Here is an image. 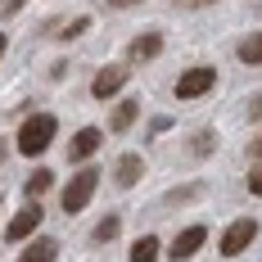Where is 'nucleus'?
<instances>
[{
  "label": "nucleus",
  "mask_w": 262,
  "mask_h": 262,
  "mask_svg": "<svg viewBox=\"0 0 262 262\" xmlns=\"http://www.w3.org/2000/svg\"><path fill=\"white\" fill-rule=\"evenodd\" d=\"M158 253H163L158 235H140L136 244H131V262H158Z\"/></svg>",
  "instance_id": "13"
},
{
  "label": "nucleus",
  "mask_w": 262,
  "mask_h": 262,
  "mask_svg": "<svg viewBox=\"0 0 262 262\" xmlns=\"http://www.w3.org/2000/svg\"><path fill=\"white\" fill-rule=\"evenodd\" d=\"M54 131H59V122H54L50 113H32V118H23V131H18V154H27V158L46 154V149H50V140H54Z\"/></svg>",
  "instance_id": "1"
},
{
  "label": "nucleus",
  "mask_w": 262,
  "mask_h": 262,
  "mask_svg": "<svg viewBox=\"0 0 262 262\" xmlns=\"http://www.w3.org/2000/svg\"><path fill=\"white\" fill-rule=\"evenodd\" d=\"M54 185V172H36V177H32V181H27V194H32V199H36V194H46V190H50Z\"/></svg>",
  "instance_id": "17"
},
{
  "label": "nucleus",
  "mask_w": 262,
  "mask_h": 262,
  "mask_svg": "<svg viewBox=\"0 0 262 262\" xmlns=\"http://www.w3.org/2000/svg\"><path fill=\"white\" fill-rule=\"evenodd\" d=\"M54 258H59V244H54V239H36V244L23 249L18 262H54Z\"/></svg>",
  "instance_id": "14"
},
{
  "label": "nucleus",
  "mask_w": 262,
  "mask_h": 262,
  "mask_svg": "<svg viewBox=\"0 0 262 262\" xmlns=\"http://www.w3.org/2000/svg\"><path fill=\"white\" fill-rule=\"evenodd\" d=\"M23 5H27V0H0V18H9V14H18Z\"/></svg>",
  "instance_id": "21"
},
{
  "label": "nucleus",
  "mask_w": 262,
  "mask_h": 262,
  "mask_svg": "<svg viewBox=\"0 0 262 262\" xmlns=\"http://www.w3.org/2000/svg\"><path fill=\"white\" fill-rule=\"evenodd\" d=\"M100 145H104V131H95V127H81L73 140H68V158L73 163H86L91 154H100Z\"/></svg>",
  "instance_id": "7"
},
{
  "label": "nucleus",
  "mask_w": 262,
  "mask_h": 262,
  "mask_svg": "<svg viewBox=\"0 0 262 262\" xmlns=\"http://www.w3.org/2000/svg\"><path fill=\"white\" fill-rule=\"evenodd\" d=\"M36 226H41V208H36V204H23V208L14 212V222H9L5 239H14V244H18V239H27Z\"/></svg>",
  "instance_id": "8"
},
{
  "label": "nucleus",
  "mask_w": 262,
  "mask_h": 262,
  "mask_svg": "<svg viewBox=\"0 0 262 262\" xmlns=\"http://www.w3.org/2000/svg\"><path fill=\"white\" fill-rule=\"evenodd\" d=\"M158 54H163V32H145V36H136L127 46L131 63H145V59H158Z\"/></svg>",
  "instance_id": "9"
},
{
  "label": "nucleus",
  "mask_w": 262,
  "mask_h": 262,
  "mask_svg": "<svg viewBox=\"0 0 262 262\" xmlns=\"http://www.w3.org/2000/svg\"><path fill=\"white\" fill-rule=\"evenodd\" d=\"M131 5H140V0H108V9H131Z\"/></svg>",
  "instance_id": "25"
},
{
  "label": "nucleus",
  "mask_w": 262,
  "mask_h": 262,
  "mask_svg": "<svg viewBox=\"0 0 262 262\" xmlns=\"http://www.w3.org/2000/svg\"><path fill=\"white\" fill-rule=\"evenodd\" d=\"M86 27H91V18H73V23L63 27V41H73V36H81Z\"/></svg>",
  "instance_id": "19"
},
{
  "label": "nucleus",
  "mask_w": 262,
  "mask_h": 262,
  "mask_svg": "<svg viewBox=\"0 0 262 262\" xmlns=\"http://www.w3.org/2000/svg\"><path fill=\"white\" fill-rule=\"evenodd\" d=\"M249 158H258V163H262V131L249 140Z\"/></svg>",
  "instance_id": "23"
},
{
  "label": "nucleus",
  "mask_w": 262,
  "mask_h": 262,
  "mask_svg": "<svg viewBox=\"0 0 262 262\" xmlns=\"http://www.w3.org/2000/svg\"><path fill=\"white\" fill-rule=\"evenodd\" d=\"M204 239H208V226H185L181 235L167 244V258L181 262V258H190V253H199V249H204Z\"/></svg>",
  "instance_id": "6"
},
{
  "label": "nucleus",
  "mask_w": 262,
  "mask_h": 262,
  "mask_svg": "<svg viewBox=\"0 0 262 262\" xmlns=\"http://www.w3.org/2000/svg\"><path fill=\"white\" fill-rule=\"evenodd\" d=\"M5 46H9V41H5V32H0V54H5Z\"/></svg>",
  "instance_id": "26"
},
{
  "label": "nucleus",
  "mask_w": 262,
  "mask_h": 262,
  "mask_svg": "<svg viewBox=\"0 0 262 262\" xmlns=\"http://www.w3.org/2000/svg\"><path fill=\"white\" fill-rule=\"evenodd\" d=\"M136 118H140V104L127 95L122 104L113 108V118H108V131H131V127H136Z\"/></svg>",
  "instance_id": "11"
},
{
  "label": "nucleus",
  "mask_w": 262,
  "mask_h": 262,
  "mask_svg": "<svg viewBox=\"0 0 262 262\" xmlns=\"http://www.w3.org/2000/svg\"><path fill=\"white\" fill-rule=\"evenodd\" d=\"M244 185H249V194H262V163L249 172V181H244Z\"/></svg>",
  "instance_id": "20"
},
{
  "label": "nucleus",
  "mask_w": 262,
  "mask_h": 262,
  "mask_svg": "<svg viewBox=\"0 0 262 262\" xmlns=\"http://www.w3.org/2000/svg\"><path fill=\"white\" fill-rule=\"evenodd\" d=\"M0 163H5V140H0Z\"/></svg>",
  "instance_id": "27"
},
{
  "label": "nucleus",
  "mask_w": 262,
  "mask_h": 262,
  "mask_svg": "<svg viewBox=\"0 0 262 262\" xmlns=\"http://www.w3.org/2000/svg\"><path fill=\"white\" fill-rule=\"evenodd\" d=\"M239 63H249V68H262V32H249L244 41L235 46Z\"/></svg>",
  "instance_id": "12"
},
{
  "label": "nucleus",
  "mask_w": 262,
  "mask_h": 262,
  "mask_svg": "<svg viewBox=\"0 0 262 262\" xmlns=\"http://www.w3.org/2000/svg\"><path fill=\"white\" fill-rule=\"evenodd\" d=\"M100 190V167H81L73 181L63 185V212H81Z\"/></svg>",
  "instance_id": "3"
},
{
  "label": "nucleus",
  "mask_w": 262,
  "mask_h": 262,
  "mask_svg": "<svg viewBox=\"0 0 262 262\" xmlns=\"http://www.w3.org/2000/svg\"><path fill=\"white\" fill-rule=\"evenodd\" d=\"M212 86H217V68H208V63H194V68H185L181 77H177L172 95H177V100H204Z\"/></svg>",
  "instance_id": "2"
},
{
  "label": "nucleus",
  "mask_w": 262,
  "mask_h": 262,
  "mask_svg": "<svg viewBox=\"0 0 262 262\" xmlns=\"http://www.w3.org/2000/svg\"><path fill=\"white\" fill-rule=\"evenodd\" d=\"M199 194H204V185L194 181V185H181V190H172V194H167V204H185V199H199Z\"/></svg>",
  "instance_id": "18"
},
{
  "label": "nucleus",
  "mask_w": 262,
  "mask_h": 262,
  "mask_svg": "<svg viewBox=\"0 0 262 262\" xmlns=\"http://www.w3.org/2000/svg\"><path fill=\"white\" fill-rule=\"evenodd\" d=\"M0 204H5V199H0Z\"/></svg>",
  "instance_id": "28"
},
{
  "label": "nucleus",
  "mask_w": 262,
  "mask_h": 262,
  "mask_svg": "<svg viewBox=\"0 0 262 262\" xmlns=\"http://www.w3.org/2000/svg\"><path fill=\"white\" fill-rule=\"evenodd\" d=\"M181 9H199V5H217V0H177Z\"/></svg>",
  "instance_id": "24"
},
{
  "label": "nucleus",
  "mask_w": 262,
  "mask_h": 262,
  "mask_svg": "<svg viewBox=\"0 0 262 262\" xmlns=\"http://www.w3.org/2000/svg\"><path fill=\"white\" fill-rule=\"evenodd\" d=\"M127 77H131V63H108V68H100V73H95L91 95H95V100H108V95H118V91L127 86Z\"/></svg>",
  "instance_id": "5"
},
{
  "label": "nucleus",
  "mask_w": 262,
  "mask_h": 262,
  "mask_svg": "<svg viewBox=\"0 0 262 262\" xmlns=\"http://www.w3.org/2000/svg\"><path fill=\"white\" fill-rule=\"evenodd\" d=\"M253 235H258V222H253V217H239V222L226 226V235L217 239V249H222L226 258H235V253H244V249L253 244Z\"/></svg>",
  "instance_id": "4"
},
{
  "label": "nucleus",
  "mask_w": 262,
  "mask_h": 262,
  "mask_svg": "<svg viewBox=\"0 0 262 262\" xmlns=\"http://www.w3.org/2000/svg\"><path fill=\"white\" fill-rule=\"evenodd\" d=\"M249 118H253V122H262V91L249 100Z\"/></svg>",
  "instance_id": "22"
},
{
  "label": "nucleus",
  "mask_w": 262,
  "mask_h": 262,
  "mask_svg": "<svg viewBox=\"0 0 262 262\" xmlns=\"http://www.w3.org/2000/svg\"><path fill=\"white\" fill-rule=\"evenodd\" d=\"M118 231H122V222H118V217H104V222H100V226H95V244H113V239H118Z\"/></svg>",
  "instance_id": "16"
},
{
  "label": "nucleus",
  "mask_w": 262,
  "mask_h": 262,
  "mask_svg": "<svg viewBox=\"0 0 262 262\" xmlns=\"http://www.w3.org/2000/svg\"><path fill=\"white\" fill-rule=\"evenodd\" d=\"M140 177H145V158H136V154H122V158H118V185H122V190H131Z\"/></svg>",
  "instance_id": "10"
},
{
  "label": "nucleus",
  "mask_w": 262,
  "mask_h": 262,
  "mask_svg": "<svg viewBox=\"0 0 262 262\" xmlns=\"http://www.w3.org/2000/svg\"><path fill=\"white\" fill-rule=\"evenodd\" d=\"M212 149H217V131H208V127H204L194 140H190V154H194V158H208Z\"/></svg>",
  "instance_id": "15"
}]
</instances>
